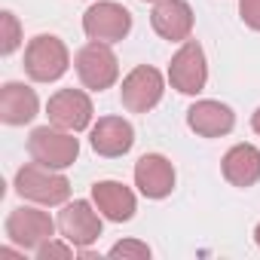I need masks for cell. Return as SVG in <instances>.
<instances>
[{
    "instance_id": "obj_11",
    "label": "cell",
    "mask_w": 260,
    "mask_h": 260,
    "mask_svg": "<svg viewBox=\"0 0 260 260\" xmlns=\"http://www.w3.org/2000/svg\"><path fill=\"white\" fill-rule=\"evenodd\" d=\"M89 144L98 156H107V159L125 156L135 144V128L122 116H98V122H92L89 128Z\"/></svg>"
},
{
    "instance_id": "obj_21",
    "label": "cell",
    "mask_w": 260,
    "mask_h": 260,
    "mask_svg": "<svg viewBox=\"0 0 260 260\" xmlns=\"http://www.w3.org/2000/svg\"><path fill=\"white\" fill-rule=\"evenodd\" d=\"M239 19L251 31H260V0H239Z\"/></svg>"
},
{
    "instance_id": "obj_12",
    "label": "cell",
    "mask_w": 260,
    "mask_h": 260,
    "mask_svg": "<svg viewBox=\"0 0 260 260\" xmlns=\"http://www.w3.org/2000/svg\"><path fill=\"white\" fill-rule=\"evenodd\" d=\"M175 181H178L175 166L162 153H144L135 162V187L147 199H166V196H172Z\"/></svg>"
},
{
    "instance_id": "obj_6",
    "label": "cell",
    "mask_w": 260,
    "mask_h": 260,
    "mask_svg": "<svg viewBox=\"0 0 260 260\" xmlns=\"http://www.w3.org/2000/svg\"><path fill=\"white\" fill-rule=\"evenodd\" d=\"M55 226H58V220H52L49 211L37 208V202H34V205H22V208L10 211L7 239L22 251H37L43 242H49L55 236Z\"/></svg>"
},
{
    "instance_id": "obj_14",
    "label": "cell",
    "mask_w": 260,
    "mask_h": 260,
    "mask_svg": "<svg viewBox=\"0 0 260 260\" xmlns=\"http://www.w3.org/2000/svg\"><path fill=\"white\" fill-rule=\"evenodd\" d=\"M193 7L187 0H159L153 4V13H150V25L153 31L169 40V43H184L190 40L193 34Z\"/></svg>"
},
{
    "instance_id": "obj_13",
    "label": "cell",
    "mask_w": 260,
    "mask_h": 260,
    "mask_svg": "<svg viewBox=\"0 0 260 260\" xmlns=\"http://www.w3.org/2000/svg\"><path fill=\"white\" fill-rule=\"evenodd\" d=\"M187 125H190V132H196L199 138H223V135H230L236 128V113L223 101L202 98V101L190 104Z\"/></svg>"
},
{
    "instance_id": "obj_2",
    "label": "cell",
    "mask_w": 260,
    "mask_h": 260,
    "mask_svg": "<svg viewBox=\"0 0 260 260\" xmlns=\"http://www.w3.org/2000/svg\"><path fill=\"white\" fill-rule=\"evenodd\" d=\"M71 52L61 37L55 34H37L25 46V74L34 83H55L68 74Z\"/></svg>"
},
{
    "instance_id": "obj_19",
    "label": "cell",
    "mask_w": 260,
    "mask_h": 260,
    "mask_svg": "<svg viewBox=\"0 0 260 260\" xmlns=\"http://www.w3.org/2000/svg\"><path fill=\"white\" fill-rule=\"evenodd\" d=\"M110 257H122V260H147L153 251H150V245L147 242H138V239H122V242H116L110 251H107Z\"/></svg>"
},
{
    "instance_id": "obj_3",
    "label": "cell",
    "mask_w": 260,
    "mask_h": 260,
    "mask_svg": "<svg viewBox=\"0 0 260 260\" xmlns=\"http://www.w3.org/2000/svg\"><path fill=\"white\" fill-rule=\"evenodd\" d=\"M74 135L77 132H68V128H58V125H37L28 135V153L31 159L64 172L80 156V141Z\"/></svg>"
},
{
    "instance_id": "obj_16",
    "label": "cell",
    "mask_w": 260,
    "mask_h": 260,
    "mask_svg": "<svg viewBox=\"0 0 260 260\" xmlns=\"http://www.w3.org/2000/svg\"><path fill=\"white\" fill-rule=\"evenodd\" d=\"M40 113V98L28 83L10 80L0 86V119L7 125H25Z\"/></svg>"
},
{
    "instance_id": "obj_22",
    "label": "cell",
    "mask_w": 260,
    "mask_h": 260,
    "mask_svg": "<svg viewBox=\"0 0 260 260\" xmlns=\"http://www.w3.org/2000/svg\"><path fill=\"white\" fill-rule=\"evenodd\" d=\"M251 128H254V132L260 135V107H257V110L251 113Z\"/></svg>"
},
{
    "instance_id": "obj_4",
    "label": "cell",
    "mask_w": 260,
    "mask_h": 260,
    "mask_svg": "<svg viewBox=\"0 0 260 260\" xmlns=\"http://www.w3.org/2000/svg\"><path fill=\"white\" fill-rule=\"evenodd\" d=\"M74 68H77L80 83H83L89 92H104V89H110V86L119 80L116 52L110 49V43H101V40H89V43L74 55Z\"/></svg>"
},
{
    "instance_id": "obj_20",
    "label": "cell",
    "mask_w": 260,
    "mask_h": 260,
    "mask_svg": "<svg viewBox=\"0 0 260 260\" xmlns=\"http://www.w3.org/2000/svg\"><path fill=\"white\" fill-rule=\"evenodd\" d=\"M34 254H37V260H49V257H64V260H68V257L80 254V248H77V245H71L68 239H61V242H58V239L52 236V239H49V242H43Z\"/></svg>"
},
{
    "instance_id": "obj_8",
    "label": "cell",
    "mask_w": 260,
    "mask_h": 260,
    "mask_svg": "<svg viewBox=\"0 0 260 260\" xmlns=\"http://www.w3.org/2000/svg\"><path fill=\"white\" fill-rule=\"evenodd\" d=\"M83 31L89 40H101V43H119L132 31V13L116 0H98L83 13Z\"/></svg>"
},
{
    "instance_id": "obj_9",
    "label": "cell",
    "mask_w": 260,
    "mask_h": 260,
    "mask_svg": "<svg viewBox=\"0 0 260 260\" xmlns=\"http://www.w3.org/2000/svg\"><path fill=\"white\" fill-rule=\"evenodd\" d=\"M169 83L181 95H199L208 83V61L205 49L196 40H184L181 49L169 61Z\"/></svg>"
},
{
    "instance_id": "obj_18",
    "label": "cell",
    "mask_w": 260,
    "mask_h": 260,
    "mask_svg": "<svg viewBox=\"0 0 260 260\" xmlns=\"http://www.w3.org/2000/svg\"><path fill=\"white\" fill-rule=\"evenodd\" d=\"M19 46H22V25H19V19L7 10V13H0V52H4V55H13Z\"/></svg>"
},
{
    "instance_id": "obj_7",
    "label": "cell",
    "mask_w": 260,
    "mask_h": 260,
    "mask_svg": "<svg viewBox=\"0 0 260 260\" xmlns=\"http://www.w3.org/2000/svg\"><path fill=\"white\" fill-rule=\"evenodd\" d=\"M162 95H166V77L150 64H138L135 71H128L119 86V101L128 113L153 110L162 101Z\"/></svg>"
},
{
    "instance_id": "obj_10",
    "label": "cell",
    "mask_w": 260,
    "mask_h": 260,
    "mask_svg": "<svg viewBox=\"0 0 260 260\" xmlns=\"http://www.w3.org/2000/svg\"><path fill=\"white\" fill-rule=\"evenodd\" d=\"M46 116L52 125L68 128V132H86L92 128V98L83 89H58L49 101H46Z\"/></svg>"
},
{
    "instance_id": "obj_23",
    "label": "cell",
    "mask_w": 260,
    "mask_h": 260,
    "mask_svg": "<svg viewBox=\"0 0 260 260\" xmlns=\"http://www.w3.org/2000/svg\"><path fill=\"white\" fill-rule=\"evenodd\" d=\"M254 245H257V248H260V223H257V226H254Z\"/></svg>"
},
{
    "instance_id": "obj_5",
    "label": "cell",
    "mask_w": 260,
    "mask_h": 260,
    "mask_svg": "<svg viewBox=\"0 0 260 260\" xmlns=\"http://www.w3.org/2000/svg\"><path fill=\"white\" fill-rule=\"evenodd\" d=\"M101 230H104V214L95 208V202L74 199V202L61 205L58 233H61V239H68L80 251H89V245H95L101 239Z\"/></svg>"
},
{
    "instance_id": "obj_24",
    "label": "cell",
    "mask_w": 260,
    "mask_h": 260,
    "mask_svg": "<svg viewBox=\"0 0 260 260\" xmlns=\"http://www.w3.org/2000/svg\"><path fill=\"white\" fill-rule=\"evenodd\" d=\"M141 4H159V0H141Z\"/></svg>"
},
{
    "instance_id": "obj_1",
    "label": "cell",
    "mask_w": 260,
    "mask_h": 260,
    "mask_svg": "<svg viewBox=\"0 0 260 260\" xmlns=\"http://www.w3.org/2000/svg\"><path fill=\"white\" fill-rule=\"evenodd\" d=\"M16 193L28 202H37V205H64L68 196H71V181L61 175V169H49L43 162H25L19 172H16Z\"/></svg>"
},
{
    "instance_id": "obj_17",
    "label": "cell",
    "mask_w": 260,
    "mask_h": 260,
    "mask_svg": "<svg viewBox=\"0 0 260 260\" xmlns=\"http://www.w3.org/2000/svg\"><path fill=\"white\" fill-rule=\"evenodd\" d=\"M220 172L239 190L254 187L260 181V150L254 144H233L220 159Z\"/></svg>"
},
{
    "instance_id": "obj_15",
    "label": "cell",
    "mask_w": 260,
    "mask_h": 260,
    "mask_svg": "<svg viewBox=\"0 0 260 260\" xmlns=\"http://www.w3.org/2000/svg\"><path fill=\"white\" fill-rule=\"evenodd\" d=\"M92 202L104 214V220H113V223L132 220L138 211V199H135L132 187H125L119 181H95L92 184Z\"/></svg>"
}]
</instances>
